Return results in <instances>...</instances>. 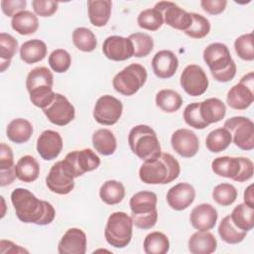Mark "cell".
Returning a JSON list of instances; mask_svg holds the SVG:
<instances>
[{
    "label": "cell",
    "mask_w": 254,
    "mask_h": 254,
    "mask_svg": "<svg viewBox=\"0 0 254 254\" xmlns=\"http://www.w3.org/2000/svg\"><path fill=\"white\" fill-rule=\"evenodd\" d=\"M54 76L52 71L46 66H37L33 68L27 75L26 87L28 92L41 88V87H53Z\"/></svg>",
    "instance_id": "obj_35"
},
{
    "label": "cell",
    "mask_w": 254,
    "mask_h": 254,
    "mask_svg": "<svg viewBox=\"0 0 254 254\" xmlns=\"http://www.w3.org/2000/svg\"><path fill=\"white\" fill-rule=\"evenodd\" d=\"M103 55L114 62H122L134 57V48L129 38L121 36H109L102 45Z\"/></svg>",
    "instance_id": "obj_16"
},
{
    "label": "cell",
    "mask_w": 254,
    "mask_h": 254,
    "mask_svg": "<svg viewBox=\"0 0 254 254\" xmlns=\"http://www.w3.org/2000/svg\"><path fill=\"white\" fill-rule=\"evenodd\" d=\"M62 163L75 179L87 172L96 170L100 165V158L91 149L74 150L67 153Z\"/></svg>",
    "instance_id": "obj_8"
},
{
    "label": "cell",
    "mask_w": 254,
    "mask_h": 254,
    "mask_svg": "<svg viewBox=\"0 0 254 254\" xmlns=\"http://www.w3.org/2000/svg\"><path fill=\"white\" fill-rule=\"evenodd\" d=\"M16 179L12 149L5 143L0 145V185L8 186Z\"/></svg>",
    "instance_id": "obj_28"
},
{
    "label": "cell",
    "mask_w": 254,
    "mask_h": 254,
    "mask_svg": "<svg viewBox=\"0 0 254 254\" xmlns=\"http://www.w3.org/2000/svg\"><path fill=\"white\" fill-rule=\"evenodd\" d=\"M143 248L146 254H166L170 249V241L163 232L153 231L145 237Z\"/></svg>",
    "instance_id": "obj_38"
},
{
    "label": "cell",
    "mask_w": 254,
    "mask_h": 254,
    "mask_svg": "<svg viewBox=\"0 0 254 254\" xmlns=\"http://www.w3.org/2000/svg\"><path fill=\"white\" fill-rule=\"evenodd\" d=\"M32 7L34 12L40 17H50L54 15L59 7V3L51 0H33Z\"/></svg>",
    "instance_id": "obj_50"
},
{
    "label": "cell",
    "mask_w": 254,
    "mask_h": 254,
    "mask_svg": "<svg viewBox=\"0 0 254 254\" xmlns=\"http://www.w3.org/2000/svg\"><path fill=\"white\" fill-rule=\"evenodd\" d=\"M223 127L227 129L236 147L244 151L254 148V123L244 116H233L227 119Z\"/></svg>",
    "instance_id": "obj_9"
},
{
    "label": "cell",
    "mask_w": 254,
    "mask_h": 254,
    "mask_svg": "<svg viewBox=\"0 0 254 254\" xmlns=\"http://www.w3.org/2000/svg\"><path fill=\"white\" fill-rule=\"evenodd\" d=\"M173 149L184 158H191L196 155L199 148V141L196 134L187 128L176 130L171 137Z\"/></svg>",
    "instance_id": "obj_17"
},
{
    "label": "cell",
    "mask_w": 254,
    "mask_h": 254,
    "mask_svg": "<svg viewBox=\"0 0 254 254\" xmlns=\"http://www.w3.org/2000/svg\"><path fill=\"white\" fill-rule=\"evenodd\" d=\"M189 251L191 254H210L217 248V240L209 231H196L189 239Z\"/></svg>",
    "instance_id": "obj_24"
},
{
    "label": "cell",
    "mask_w": 254,
    "mask_h": 254,
    "mask_svg": "<svg viewBox=\"0 0 254 254\" xmlns=\"http://www.w3.org/2000/svg\"><path fill=\"white\" fill-rule=\"evenodd\" d=\"M29 95H30L31 102L35 106H37L41 109H44L48 105H50L52 103V101L55 99L56 92H54L53 87L47 86V87H41V88L34 89L29 92Z\"/></svg>",
    "instance_id": "obj_49"
},
{
    "label": "cell",
    "mask_w": 254,
    "mask_h": 254,
    "mask_svg": "<svg viewBox=\"0 0 254 254\" xmlns=\"http://www.w3.org/2000/svg\"><path fill=\"white\" fill-rule=\"evenodd\" d=\"M122 111V102L112 95L105 94L97 99L93 109V118L101 125L110 126L118 122Z\"/></svg>",
    "instance_id": "obj_11"
},
{
    "label": "cell",
    "mask_w": 254,
    "mask_h": 254,
    "mask_svg": "<svg viewBox=\"0 0 254 254\" xmlns=\"http://www.w3.org/2000/svg\"><path fill=\"white\" fill-rule=\"evenodd\" d=\"M244 203L254 208V195H253V185H249L244 190Z\"/></svg>",
    "instance_id": "obj_55"
},
{
    "label": "cell",
    "mask_w": 254,
    "mask_h": 254,
    "mask_svg": "<svg viewBox=\"0 0 254 254\" xmlns=\"http://www.w3.org/2000/svg\"><path fill=\"white\" fill-rule=\"evenodd\" d=\"M72 43L75 48L84 53L93 52L97 46L94 33L85 27H78L72 32Z\"/></svg>",
    "instance_id": "obj_40"
},
{
    "label": "cell",
    "mask_w": 254,
    "mask_h": 254,
    "mask_svg": "<svg viewBox=\"0 0 254 254\" xmlns=\"http://www.w3.org/2000/svg\"><path fill=\"white\" fill-rule=\"evenodd\" d=\"M63 138L59 132L45 130L37 139V152L46 161L56 159L63 150Z\"/></svg>",
    "instance_id": "obj_18"
},
{
    "label": "cell",
    "mask_w": 254,
    "mask_h": 254,
    "mask_svg": "<svg viewBox=\"0 0 254 254\" xmlns=\"http://www.w3.org/2000/svg\"><path fill=\"white\" fill-rule=\"evenodd\" d=\"M181 166L178 160L169 153L153 160L144 161L139 170L140 180L149 185H166L178 179Z\"/></svg>",
    "instance_id": "obj_2"
},
{
    "label": "cell",
    "mask_w": 254,
    "mask_h": 254,
    "mask_svg": "<svg viewBox=\"0 0 254 254\" xmlns=\"http://www.w3.org/2000/svg\"><path fill=\"white\" fill-rule=\"evenodd\" d=\"M0 248H1V253H28V251L19 245L13 243L12 241L2 239L0 241Z\"/></svg>",
    "instance_id": "obj_54"
},
{
    "label": "cell",
    "mask_w": 254,
    "mask_h": 254,
    "mask_svg": "<svg viewBox=\"0 0 254 254\" xmlns=\"http://www.w3.org/2000/svg\"><path fill=\"white\" fill-rule=\"evenodd\" d=\"M211 75L218 82H228L236 74V64L232 60L228 47L222 43L209 44L202 53Z\"/></svg>",
    "instance_id": "obj_3"
},
{
    "label": "cell",
    "mask_w": 254,
    "mask_h": 254,
    "mask_svg": "<svg viewBox=\"0 0 254 254\" xmlns=\"http://www.w3.org/2000/svg\"><path fill=\"white\" fill-rule=\"evenodd\" d=\"M27 5L26 0H2L1 9L2 12L8 17H14L19 12L25 10Z\"/></svg>",
    "instance_id": "obj_51"
},
{
    "label": "cell",
    "mask_w": 254,
    "mask_h": 254,
    "mask_svg": "<svg viewBox=\"0 0 254 254\" xmlns=\"http://www.w3.org/2000/svg\"><path fill=\"white\" fill-rule=\"evenodd\" d=\"M179 66L177 56L169 50H161L152 59V68L157 77L166 79L172 77Z\"/></svg>",
    "instance_id": "obj_22"
},
{
    "label": "cell",
    "mask_w": 254,
    "mask_h": 254,
    "mask_svg": "<svg viewBox=\"0 0 254 254\" xmlns=\"http://www.w3.org/2000/svg\"><path fill=\"white\" fill-rule=\"evenodd\" d=\"M147 70L140 64H131L116 73L112 79L114 89L122 95H134L146 82Z\"/></svg>",
    "instance_id": "obj_7"
},
{
    "label": "cell",
    "mask_w": 254,
    "mask_h": 254,
    "mask_svg": "<svg viewBox=\"0 0 254 254\" xmlns=\"http://www.w3.org/2000/svg\"><path fill=\"white\" fill-rule=\"evenodd\" d=\"M134 48V57L144 58L147 57L154 48L153 38L146 33H134L128 37Z\"/></svg>",
    "instance_id": "obj_44"
},
{
    "label": "cell",
    "mask_w": 254,
    "mask_h": 254,
    "mask_svg": "<svg viewBox=\"0 0 254 254\" xmlns=\"http://www.w3.org/2000/svg\"><path fill=\"white\" fill-rule=\"evenodd\" d=\"M183 89L190 96L202 95L208 87V78L203 68L197 64L187 65L180 77Z\"/></svg>",
    "instance_id": "obj_12"
},
{
    "label": "cell",
    "mask_w": 254,
    "mask_h": 254,
    "mask_svg": "<svg viewBox=\"0 0 254 254\" xmlns=\"http://www.w3.org/2000/svg\"><path fill=\"white\" fill-rule=\"evenodd\" d=\"M92 145L99 154L103 156L113 155L117 148V141L114 134L106 128L96 130L92 135Z\"/></svg>",
    "instance_id": "obj_32"
},
{
    "label": "cell",
    "mask_w": 254,
    "mask_h": 254,
    "mask_svg": "<svg viewBox=\"0 0 254 254\" xmlns=\"http://www.w3.org/2000/svg\"><path fill=\"white\" fill-rule=\"evenodd\" d=\"M46 185L55 193L67 194L74 188V178L65 170L62 161H59L51 167Z\"/></svg>",
    "instance_id": "obj_15"
},
{
    "label": "cell",
    "mask_w": 254,
    "mask_h": 254,
    "mask_svg": "<svg viewBox=\"0 0 254 254\" xmlns=\"http://www.w3.org/2000/svg\"><path fill=\"white\" fill-rule=\"evenodd\" d=\"M87 238L83 230L79 228L67 229L58 245L60 254H84L86 252Z\"/></svg>",
    "instance_id": "obj_19"
},
{
    "label": "cell",
    "mask_w": 254,
    "mask_h": 254,
    "mask_svg": "<svg viewBox=\"0 0 254 254\" xmlns=\"http://www.w3.org/2000/svg\"><path fill=\"white\" fill-rule=\"evenodd\" d=\"M217 218V210L209 203H200L194 206L190 215V224L198 231H208L212 229L216 224Z\"/></svg>",
    "instance_id": "obj_21"
},
{
    "label": "cell",
    "mask_w": 254,
    "mask_h": 254,
    "mask_svg": "<svg viewBox=\"0 0 254 254\" xmlns=\"http://www.w3.org/2000/svg\"><path fill=\"white\" fill-rule=\"evenodd\" d=\"M253 34L247 33L239 36L234 42V49L237 56L243 60L251 62L254 60V47H253Z\"/></svg>",
    "instance_id": "obj_47"
},
{
    "label": "cell",
    "mask_w": 254,
    "mask_h": 254,
    "mask_svg": "<svg viewBox=\"0 0 254 254\" xmlns=\"http://www.w3.org/2000/svg\"><path fill=\"white\" fill-rule=\"evenodd\" d=\"M18 50L17 40L10 34H0V66L1 71H5L11 64L12 58L16 55Z\"/></svg>",
    "instance_id": "obj_39"
},
{
    "label": "cell",
    "mask_w": 254,
    "mask_h": 254,
    "mask_svg": "<svg viewBox=\"0 0 254 254\" xmlns=\"http://www.w3.org/2000/svg\"><path fill=\"white\" fill-rule=\"evenodd\" d=\"M133 225L140 229H151L158 220L157 194L141 190L133 194L129 201Z\"/></svg>",
    "instance_id": "obj_4"
},
{
    "label": "cell",
    "mask_w": 254,
    "mask_h": 254,
    "mask_svg": "<svg viewBox=\"0 0 254 254\" xmlns=\"http://www.w3.org/2000/svg\"><path fill=\"white\" fill-rule=\"evenodd\" d=\"M183 117L185 122L194 128V129H204L208 126L207 123H205L201 116H200V112H199V102H193L190 103L189 105L186 106L184 113H183Z\"/></svg>",
    "instance_id": "obj_48"
},
{
    "label": "cell",
    "mask_w": 254,
    "mask_h": 254,
    "mask_svg": "<svg viewBox=\"0 0 254 254\" xmlns=\"http://www.w3.org/2000/svg\"><path fill=\"white\" fill-rule=\"evenodd\" d=\"M132 233L131 216L123 211H116L109 215L104 230V237L109 245L115 248L126 247L132 239Z\"/></svg>",
    "instance_id": "obj_6"
},
{
    "label": "cell",
    "mask_w": 254,
    "mask_h": 254,
    "mask_svg": "<svg viewBox=\"0 0 254 254\" xmlns=\"http://www.w3.org/2000/svg\"><path fill=\"white\" fill-rule=\"evenodd\" d=\"M191 24L185 34L193 39H201L208 35L210 31V23L208 19L197 13H190Z\"/></svg>",
    "instance_id": "obj_45"
},
{
    "label": "cell",
    "mask_w": 254,
    "mask_h": 254,
    "mask_svg": "<svg viewBox=\"0 0 254 254\" xmlns=\"http://www.w3.org/2000/svg\"><path fill=\"white\" fill-rule=\"evenodd\" d=\"M154 8L161 12L164 22L176 30L185 32L191 24L190 13L185 11L174 2L160 1Z\"/></svg>",
    "instance_id": "obj_14"
},
{
    "label": "cell",
    "mask_w": 254,
    "mask_h": 254,
    "mask_svg": "<svg viewBox=\"0 0 254 254\" xmlns=\"http://www.w3.org/2000/svg\"><path fill=\"white\" fill-rule=\"evenodd\" d=\"M11 26L12 29L20 35H32L37 32L39 28V20L34 13L24 10L12 18Z\"/></svg>",
    "instance_id": "obj_31"
},
{
    "label": "cell",
    "mask_w": 254,
    "mask_h": 254,
    "mask_svg": "<svg viewBox=\"0 0 254 254\" xmlns=\"http://www.w3.org/2000/svg\"><path fill=\"white\" fill-rule=\"evenodd\" d=\"M254 73L248 72L227 92L226 103L235 110H245L254 101Z\"/></svg>",
    "instance_id": "obj_10"
},
{
    "label": "cell",
    "mask_w": 254,
    "mask_h": 254,
    "mask_svg": "<svg viewBox=\"0 0 254 254\" xmlns=\"http://www.w3.org/2000/svg\"><path fill=\"white\" fill-rule=\"evenodd\" d=\"M33 134L32 124L24 118L13 119L6 128L8 139L16 144H23L30 140Z\"/></svg>",
    "instance_id": "obj_30"
},
{
    "label": "cell",
    "mask_w": 254,
    "mask_h": 254,
    "mask_svg": "<svg viewBox=\"0 0 254 254\" xmlns=\"http://www.w3.org/2000/svg\"><path fill=\"white\" fill-rule=\"evenodd\" d=\"M218 234L224 242L228 244H238L244 240L247 232L238 229L232 223L230 216L227 215L222 218L218 225Z\"/></svg>",
    "instance_id": "obj_41"
},
{
    "label": "cell",
    "mask_w": 254,
    "mask_h": 254,
    "mask_svg": "<svg viewBox=\"0 0 254 254\" xmlns=\"http://www.w3.org/2000/svg\"><path fill=\"white\" fill-rule=\"evenodd\" d=\"M131 151L142 161L158 158L162 151L156 132L148 125L139 124L133 127L128 135Z\"/></svg>",
    "instance_id": "obj_5"
},
{
    "label": "cell",
    "mask_w": 254,
    "mask_h": 254,
    "mask_svg": "<svg viewBox=\"0 0 254 254\" xmlns=\"http://www.w3.org/2000/svg\"><path fill=\"white\" fill-rule=\"evenodd\" d=\"M48 63L54 71L58 73H63L69 68L71 64V57L69 53L65 50L57 49L50 54L48 58Z\"/></svg>",
    "instance_id": "obj_46"
},
{
    "label": "cell",
    "mask_w": 254,
    "mask_h": 254,
    "mask_svg": "<svg viewBox=\"0 0 254 254\" xmlns=\"http://www.w3.org/2000/svg\"><path fill=\"white\" fill-rule=\"evenodd\" d=\"M43 112L51 123L58 126L67 125L75 116L73 105L61 93H56L55 99L50 105L43 109Z\"/></svg>",
    "instance_id": "obj_13"
},
{
    "label": "cell",
    "mask_w": 254,
    "mask_h": 254,
    "mask_svg": "<svg viewBox=\"0 0 254 254\" xmlns=\"http://www.w3.org/2000/svg\"><path fill=\"white\" fill-rule=\"evenodd\" d=\"M16 178L24 183L35 182L40 175V165L31 155L21 157L15 165Z\"/></svg>",
    "instance_id": "obj_29"
},
{
    "label": "cell",
    "mask_w": 254,
    "mask_h": 254,
    "mask_svg": "<svg viewBox=\"0 0 254 254\" xmlns=\"http://www.w3.org/2000/svg\"><path fill=\"white\" fill-rule=\"evenodd\" d=\"M156 105L164 112L174 113L178 111L182 104L183 98L181 94L173 89H162L156 94Z\"/></svg>",
    "instance_id": "obj_36"
},
{
    "label": "cell",
    "mask_w": 254,
    "mask_h": 254,
    "mask_svg": "<svg viewBox=\"0 0 254 254\" xmlns=\"http://www.w3.org/2000/svg\"><path fill=\"white\" fill-rule=\"evenodd\" d=\"M227 5V1L225 0H201L200 6L203 11L210 15H218L221 14Z\"/></svg>",
    "instance_id": "obj_52"
},
{
    "label": "cell",
    "mask_w": 254,
    "mask_h": 254,
    "mask_svg": "<svg viewBox=\"0 0 254 254\" xmlns=\"http://www.w3.org/2000/svg\"><path fill=\"white\" fill-rule=\"evenodd\" d=\"M232 223L240 230L248 232L254 226V208L246 203H240L235 206L229 215Z\"/></svg>",
    "instance_id": "obj_34"
},
{
    "label": "cell",
    "mask_w": 254,
    "mask_h": 254,
    "mask_svg": "<svg viewBox=\"0 0 254 254\" xmlns=\"http://www.w3.org/2000/svg\"><path fill=\"white\" fill-rule=\"evenodd\" d=\"M212 198L221 206L231 205L237 198V190L231 184H219L215 186L212 190Z\"/></svg>",
    "instance_id": "obj_43"
},
{
    "label": "cell",
    "mask_w": 254,
    "mask_h": 254,
    "mask_svg": "<svg viewBox=\"0 0 254 254\" xmlns=\"http://www.w3.org/2000/svg\"><path fill=\"white\" fill-rule=\"evenodd\" d=\"M47 56V45L39 39H33L24 42L20 47V58L28 64H36L43 61Z\"/></svg>",
    "instance_id": "obj_27"
},
{
    "label": "cell",
    "mask_w": 254,
    "mask_h": 254,
    "mask_svg": "<svg viewBox=\"0 0 254 254\" xmlns=\"http://www.w3.org/2000/svg\"><path fill=\"white\" fill-rule=\"evenodd\" d=\"M232 142L230 132L224 127L217 128L208 133L205 139L206 148L212 153H219L229 147Z\"/></svg>",
    "instance_id": "obj_37"
},
{
    "label": "cell",
    "mask_w": 254,
    "mask_h": 254,
    "mask_svg": "<svg viewBox=\"0 0 254 254\" xmlns=\"http://www.w3.org/2000/svg\"><path fill=\"white\" fill-rule=\"evenodd\" d=\"M211 170L219 177L236 181L241 172V157H217L211 162Z\"/></svg>",
    "instance_id": "obj_23"
},
{
    "label": "cell",
    "mask_w": 254,
    "mask_h": 254,
    "mask_svg": "<svg viewBox=\"0 0 254 254\" xmlns=\"http://www.w3.org/2000/svg\"><path fill=\"white\" fill-rule=\"evenodd\" d=\"M254 174V166L253 162L245 157H241V172L236 179L235 182L243 183L246 181H249Z\"/></svg>",
    "instance_id": "obj_53"
},
{
    "label": "cell",
    "mask_w": 254,
    "mask_h": 254,
    "mask_svg": "<svg viewBox=\"0 0 254 254\" xmlns=\"http://www.w3.org/2000/svg\"><path fill=\"white\" fill-rule=\"evenodd\" d=\"M195 198V190L189 183H179L167 192V202L175 210L188 208Z\"/></svg>",
    "instance_id": "obj_20"
},
{
    "label": "cell",
    "mask_w": 254,
    "mask_h": 254,
    "mask_svg": "<svg viewBox=\"0 0 254 254\" xmlns=\"http://www.w3.org/2000/svg\"><path fill=\"white\" fill-rule=\"evenodd\" d=\"M111 7L110 0H88L87 13L90 23L95 27L105 26L111 16Z\"/></svg>",
    "instance_id": "obj_25"
},
{
    "label": "cell",
    "mask_w": 254,
    "mask_h": 254,
    "mask_svg": "<svg viewBox=\"0 0 254 254\" xmlns=\"http://www.w3.org/2000/svg\"><path fill=\"white\" fill-rule=\"evenodd\" d=\"M99 196L101 200L108 204L114 205L121 202L125 196V188L122 183L115 180H108L100 187Z\"/></svg>",
    "instance_id": "obj_33"
},
{
    "label": "cell",
    "mask_w": 254,
    "mask_h": 254,
    "mask_svg": "<svg viewBox=\"0 0 254 254\" xmlns=\"http://www.w3.org/2000/svg\"><path fill=\"white\" fill-rule=\"evenodd\" d=\"M11 201L16 216L24 223L48 225L56 216V210L52 203L38 198L27 189H15L11 193Z\"/></svg>",
    "instance_id": "obj_1"
},
{
    "label": "cell",
    "mask_w": 254,
    "mask_h": 254,
    "mask_svg": "<svg viewBox=\"0 0 254 254\" xmlns=\"http://www.w3.org/2000/svg\"><path fill=\"white\" fill-rule=\"evenodd\" d=\"M137 23L142 29L148 31H157L162 27L164 19L160 11L155 8H150L139 13Z\"/></svg>",
    "instance_id": "obj_42"
},
{
    "label": "cell",
    "mask_w": 254,
    "mask_h": 254,
    "mask_svg": "<svg viewBox=\"0 0 254 254\" xmlns=\"http://www.w3.org/2000/svg\"><path fill=\"white\" fill-rule=\"evenodd\" d=\"M199 112L202 120L209 125L224 118L226 106L219 98L210 97L199 102Z\"/></svg>",
    "instance_id": "obj_26"
}]
</instances>
